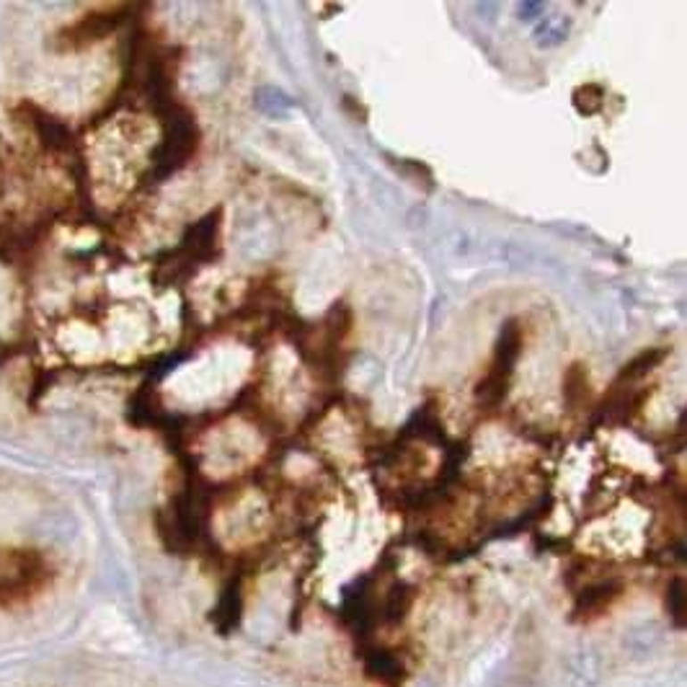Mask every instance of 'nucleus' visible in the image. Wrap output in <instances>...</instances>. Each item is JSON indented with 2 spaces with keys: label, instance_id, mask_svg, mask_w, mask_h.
I'll list each match as a JSON object with an SVG mask.
<instances>
[{
  "label": "nucleus",
  "instance_id": "obj_1",
  "mask_svg": "<svg viewBox=\"0 0 687 687\" xmlns=\"http://www.w3.org/2000/svg\"><path fill=\"white\" fill-rule=\"evenodd\" d=\"M522 344H525L522 326H519V320L509 319L501 326L499 339L493 344L489 372L476 385V403L481 411H496L504 403L517 362H519V354H522Z\"/></svg>",
  "mask_w": 687,
  "mask_h": 687
},
{
  "label": "nucleus",
  "instance_id": "obj_2",
  "mask_svg": "<svg viewBox=\"0 0 687 687\" xmlns=\"http://www.w3.org/2000/svg\"><path fill=\"white\" fill-rule=\"evenodd\" d=\"M199 147V127L189 109L169 103L166 106V132L158 150L153 153V178H166L184 169Z\"/></svg>",
  "mask_w": 687,
  "mask_h": 687
},
{
  "label": "nucleus",
  "instance_id": "obj_3",
  "mask_svg": "<svg viewBox=\"0 0 687 687\" xmlns=\"http://www.w3.org/2000/svg\"><path fill=\"white\" fill-rule=\"evenodd\" d=\"M47 564L31 550H0V600H19L39 587Z\"/></svg>",
  "mask_w": 687,
  "mask_h": 687
},
{
  "label": "nucleus",
  "instance_id": "obj_4",
  "mask_svg": "<svg viewBox=\"0 0 687 687\" xmlns=\"http://www.w3.org/2000/svg\"><path fill=\"white\" fill-rule=\"evenodd\" d=\"M220 220H222V210H212L207 212L204 218H199L196 222H192L184 233V241H181V251L195 261L196 267L199 264H212L220 253Z\"/></svg>",
  "mask_w": 687,
  "mask_h": 687
},
{
  "label": "nucleus",
  "instance_id": "obj_5",
  "mask_svg": "<svg viewBox=\"0 0 687 687\" xmlns=\"http://www.w3.org/2000/svg\"><path fill=\"white\" fill-rule=\"evenodd\" d=\"M120 11V8H117ZM117 11H106V13H91L86 19H80L78 24L68 26L60 34V47L73 52V49H83L88 45H94L98 39H103L106 34H112L117 24H120V13Z\"/></svg>",
  "mask_w": 687,
  "mask_h": 687
},
{
  "label": "nucleus",
  "instance_id": "obj_6",
  "mask_svg": "<svg viewBox=\"0 0 687 687\" xmlns=\"http://www.w3.org/2000/svg\"><path fill=\"white\" fill-rule=\"evenodd\" d=\"M620 592H623V584H620L617 579H600V582L589 584V587L579 594L574 615H576V617H584V620H592V617L605 613L615 600H617Z\"/></svg>",
  "mask_w": 687,
  "mask_h": 687
},
{
  "label": "nucleus",
  "instance_id": "obj_7",
  "mask_svg": "<svg viewBox=\"0 0 687 687\" xmlns=\"http://www.w3.org/2000/svg\"><path fill=\"white\" fill-rule=\"evenodd\" d=\"M664 357H666V349H662V346L643 349L631 362H625L620 368V372L615 375L613 388H636L646 375H651V369H657L662 365Z\"/></svg>",
  "mask_w": 687,
  "mask_h": 687
},
{
  "label": "nucleus",
  "instance_id": "obj_8",
  "mask_svg": "<svg viewBox=\"0 0 687 687\" xmlns=\"http://www.w3.org/2000/svg\"><path fill=\"white\" fill-rule=\"evenodd\" d=\"M564 401H566V409L571 411V414H579V411H584L589 403V395H592V385H589V375L587 368L582 365V362H574V365H568L564 372Z\"/></svg>",
  "mask_w": 687,
  "mask_h": 687
},
{
  "label": "nucleus",
  "instance_id": "obj_9",
  "mask_svg": "<svg viewBox=\"0 0 687 687\" xmlns=\"http://www.w3.org/2000/svg\"><path fill=\"white\" fill-rule=\"evenodd\" d=\"M195 271V261H192L181 248H176V251L166 253V256L158 261V267L153 271V282L161 285V287H173V285H178V282H186Z\"/></svg>",
  "mask_w": 687,
  "mask_h": 687
},
{
  "label": "nucleus",
  "instance_id": "obj_10",
  "mask_svg": "<svg viewBox=\"0 0 687 687\" xmlns=\"http://www.w3.org/2000/svg\"><path fill=\"white\" fill-rule=\"evenodd\" d=\"M659 631L657 628H651V625H638L633 631H628L625 638H623V649H625V654L628 657H633V659H646V657H651L654 654V649L659 646Z\"/></svg>",
  "mask_w": 687,
  "mask_h": 687
},
{
  "label": "nucleus",
  "instance_id": "obj_11",
  "mask_svg": "<svg viewBox=\"0 0 687 687\" xmlns=\"http://www.w3.org/2000/svg\"><path fill=\"white\" fill-rule=\"evenodd\" d=\"M571 98H574V109L582 117H594L605 106V88L600 83H582Z\"/></svg>",
  "mask_w": 687,
  "mask_h": 687
},
{
  "label": "nucleus",
  "instance_id": "obj_12",
  "mask_svg": "<svg viewBox=\"0 0 687 687\" xmlns=\"http://www.w3.org/2000/svg\"><path fill=\"white\" fill-rule=\"evenodd\" d=\"M369 666V675H375L377 680H383V683H398L401 680V666L398 662L393 659L391 654H385V651H377L375 657H369L368 659Z\"/></svg>",
  "mask_w": 687,
  "mask_h": 687
},
{
  "label": "nucleus",
  "instance_id": "obj_13",
  "mask_svg": "<svg viewBox=\"0 0 687 687\" xmlns=\"http://www.w3.org/2000/svg\"><path fill=\"white\" fill-rule=\"evenodd\" d=\"M666 608H669V615H672V620L683 628L685 625V617H687V608H685V584H683V579H672V584L666 589Z\"/></svg>",
  "mask_w": 687,
  "mask_h": 687
},
{
  "label": "nucleus",
  "instance_id": "obj_14",
  "mask_svg": "<svg viewBox=\"0 0 687 687\" xmlns=\"http://www.w3.org/2000/svg\"><path fill=\"white\" fill-rule=\"evenodd\" d=\"M409 605H411V592H409V587L398 584V587H393L391 594H388V602H385V613H388V617H391L393 623H395V620H401V617L406 615Z\"/></svg>",
  "mask_w": 687,
  "mask_h": 687
}]
</instances>
